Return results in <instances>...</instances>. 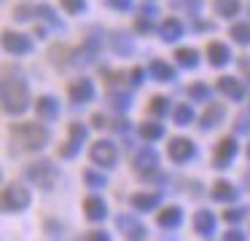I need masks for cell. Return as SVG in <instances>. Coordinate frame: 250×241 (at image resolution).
I'll use <instances>...</instances> for the list:
<instances>
[{
    "mask_svg": "<svg viewBox=\"0 0 250 241\" xmlns=\"http://www.w3.org/2000/svg\"><path fill=\"white\" fill-rule=\"evenodd\" d=\"M3 107L6 112H22L27 107V86L22 78H8L3 80Z\"/></svg>",
    "mask_w": 250,
    "mask_h": 241,
    "instance_id": "1",
    "label": "cell"
},
{
    "mask_svg": "<svg viewBox=\"0 0 250 241\" xmlns=\"http://www.w3.org/2000/svg\"><path fill=\"white\" fill-rule=\"evenodd\" d=\"M11 137L17 139L24 150H38L46 145L49 131H46L43 126H38V123H19V126L11 129Z\"/></svg>",
    "mask_w": 250,
    "mask_h": 241,
    "instance_id": "2",
    "label": "cell"
},
{
    "mask_svg": "<svg viewBox=\"0 0 250 241\" xmlns=\"http://www.w3.org/2000/svg\"><path fill=\"white\" fill-rule=\"evenodd\" d=\"M27 177L33 185L43 187V190H51V187L57 185V177H60V171L54 169V164L51 161H41V164H33L27 169Z\"/></svg>",
    "mask_w": 250,
    "mask_h": 241,
    "instance_id": "3",
    "label": "cell"
},
{
    "mask_svg": "<svg viewBox=\"0 0 250 241\" xmlns=\"http://www.w3.org/2000/svg\"><path fill=\"white\" fill-rule=\"evenodd\" d=\"M27 204H30V193L22 185H8L3 190V209L6 212H22Z\"/></svg>",
    "mask_w": 250,
    "mask_h": 241,
    "instance_id": "4",
    "label": "cell"
},
{
    "mask_svg": "<svg viewBox=\"0 0 250 241\" xmlns=\"http://www.w3.org/2000/svg\"><path fill=\"white\" fill-rule=\"evenodd\" d=\"M83 139H86V126H83V123H73L70 126V139H67V145L60 148V155L62 158H76L78 150L83 148Z\"/></svg>",
    "mask_w": 250,
    "mask_h": 241,
    "instance_id": "5",
    "label": "cell"
},
{
    "mask_svg": "<svg viewBox=\"0 0 250 241\" xmlns=\"http://www.w3.org/2000/svg\"><path fill=\"white\" fill-rule=\"evenodd\" d=\"M169 158L175 161V164H186L188 158H194V142L191 139H169Z\"/></svg>",
    "mask_w": 250,
    "mask_h": 241,
    "instance_id": "6",
    "label": "cell"
},
{
    "mask_svg": "<svg viewBox=\"0 0 250 241\" xmlns=\"http://www.w3.org/2000/svg\"><path fill=\"white\" fill-rule=\"evenodd\" d=\"M92 161L100 164V166H105V169L116 166V148L110 142H97L92 148Z\"/></svg>",
    "mask_w": 250,
    "mask_h": 241,
    "instance_id": "7",
    "label": "cell"
},
{
    "mask_svg": "<svg viewBox=\"0 0 250 241\" xmlns=\"http://www.w3.org/2000/svg\"><path fill=\"white\" fill-rule=\"evenodd\" d=\"M83 212H86L89 220H105V214H108V206H105V201L100 196H89L86 201H83Z\"/></svg>",
    "mask_w": 250,
    "mask_h": 241,
    "instance_id": "8",
    "label": "cell"
},
{
    "mask_svg": "<svg viewBox=\"0 0 250 241\" xmlns=\"http://www.w3.org/2000/svg\"><path fill=\"white\" fill-rule=\"evenodd\" d=\"M3 46H6L11 54H27L30 48H33V43H30V37H24V35L6 32V40H3Z\"/></svg>",
    "mask_w": 250,
    "mask_h": 241,
    "instance_id": "9",
    "label": "cell"
},
{
    "mask_svg": "<svg viewBox=\"0 0 250 241\" xmlns=\"http://www.w3.org/2000/svg\"><path fill=\"white\" fill-rule=\"evenodd\" d=\"M234 155H237V142L234 139H221V145L215 150V166H226Z\"/></svg>",
    "mask_w": 250,
    "mask_h": 241,
    "instance_id": "10",
    "label": "cell"
},
{
    "mask_svg": "<svg viewBox=\"0 0 250 241\" xmlns=\"http://www.w3.org/2000/svg\"><path fill=\"white\" fill-rule=\"evenodd\" d=\"M94 96V86L89 83V80H78V83L70 86V99L76 102V105H81V102H89Z\"/></svg>",
    "mask_w": 250,
    "mask_h": 241,
    "instance_id": "11",
    "label": "cell"
},
{
    "mask_svg": "<svg viewBox=\"0 0 250 241\" xmlns=\"http://www.w3.org/2000/svg\"><path fill=\"white\" fill-rule=\"evenodd\" d=\"M194 230L199 236H210L212 230H215V217H212V212H196L194 214Z\"/></svg>",
    "mask_w": 250,
    "mask_h": 241,
    "instance_id": "12",
    "label": "cell"
},
{
    "mask_svg": "<svg viewBox=\"0 0 250 241\" xmlns=\"http://www.w3.org/2000/svg\"><path fill=\"white\" fill-rule=\"evenodd\" d=\"M159 201H162L159 193H135V196H132V206H135L137 212H148V209H153Z\"/></svg>",
    "mask_w": 250,
    "mask_h": 241,
    "instance_id": "13",
    "label": "cell"
},
{
    "mask_svg": "<svg viewBox=\"0 0 250 241\" xmlns=\"http://www.w3.org/2000/svg\"><path fill=\"white\" fill-rule=\"evenodd\" d=\"M35 110H38V115H41V118L51 121V118H57V112H60V105H57L54 96H41L38 105H35Z\"/></svg>",
    "mask_w": 250,
    "mask_h": 241,
    "instance_id": "14",
    "label": "cell"
},
{
    "mask_svg": "<svg viewBox=\"0 0 250 241\" xmlns=\"http://www.w3.org/2000/svg\"><path fill=\"white\" fill-rule=\"evenodd\" d=\"M119 228L126 230V236H129L132 241H140L143 233H146V230H143V225L137 222L135 217H126V214H124V217H119Z\"/></svg>",
    "mask_w": 250,
    "mask_h": 241,
    "instance_id": "15",
    "label": "cell"
},
{
    "mask_svg": "<svg viewBox=\"0 0 250 241\" xmlns=\"http://www.w3.org/2000/svg\"><path fill=\"white\" fill-rule=\"evenodd\" d=\"M218 89H221L226 96H231V99H242V96H245L242 83H237L234 78H221V80H218Z\"/></svg>",
    "mask_w": 250,
    "mask_h": 241,
    "instance_id": "16",
    "label": "cell"
},
{
    "mask_svg": "<svg viewBox=\"0 0 250 241\" xmlns=\"http://www.w3.org/2000/svg\"><path fill=\"white\" fill-rule=\"evenodd\" d=\"M234 196H237V190H234L231 182L221 180V182H215V185H212V198H215V201H231Z\"/></svg>",
    "mask_w": 250,
    "mask_h": 241,
    "instance_id": "17",
    "label": "cell"
},
{
    "mask_svg": "<svg viewBox=\"0 0 250 241\" xmlns=\"http://www.w3.org/2000/svg\"><path fill=\"white\" fill-rule=\"evenodd\" d=\"M180 220H183V214H180L178 206H169L159 214V225H162V228H178Z\"/></svg>",
    "mask_w": 250,
    "mask_h": 241,
    "instance_id": "18",
    "label": "cell"
},
{
    "mask_svg": "<svg viewBox=\"0 0 250 241\" xmlns=\"http://www.w3.org/2000/svg\"><path fill=\"white\" fill-rule=\"evenodd\" d=\"M156 161H159L156 150L146 148V150H140V155L135 158V166H137L140 171H146V169H156Z\"/></svg>",
    "mask_w": 250,
    "mask_h": 241,
    "instance_id": "19",
    "label": "cell"
},
{
    "mask_svg": "<svg viewBox=\"0 0 250 241\" xmlns=\"http://www.w3.org/2000/svg\"><path fill=\"white\" fill-rule=\"evenodd\" d=\"M207 56H210V62L215 64V67H221V64L229 62V48L223 46V43H210V48H207Z\"/></svg>",
    "mask_w": 250,
    "mask_h": 241,
    "instance_id": "20",
    "label": "cell"
},
{
    "mask_svg": "<svg viewBox=\"0 0 250 241\" xmlns=\"http://www.w3.org/2000/svg\"><path fill=\"white\" fill-rule=\"evenodd\" d=\"M223 118V105H210L207 112L202 115V129H212L215 123H221Z\"/></svg>",
    "mask_w": 250,
    "mask_h": 241,
    "instance_id": "21",
    "label": "cell"
},
{
    "mask_svg": "<svg viewBox=\"0 0 250 241\" xmlns=\"http://www.w3.org/2000/svg\"><path fill=\"white\" fill-rule=\"evenodd\" d=\"M172 121L178 123V126H186V123L194 121V107L191 105H178L172 110Z\"/></svg>",
    "mask_w": 250,
    "mask_h": 241,
    "instance_id": "22",
    "label": "cell"
},
{
    "mask_svg": "<svg viewBox=\"0 0 250 241\" xmlns=\"http://www.w3.org/2000/svg\"><path fill=\"white\" fill-rule=\"evenodd\" d=\"M148 73H151L153 78H159V80H172L175 78V70L169 67V64H164V62H151Z\"/></svg>",
    "mask_w": 250,
    "mask_h": 241,
    "instance_id": "23",
    "label": "cell"
},
{
    "mask_svg": "<svg viewBox=\"0 0 250 241\" xmlns=\"http://www.w3.org/2000/svg\"><path fill=\"white\" fill-rule=\"evenodd\" d=\"M180 32H183V27H180L178 19H167L162 24V37H164V40H178Z\"/></svg>",
    "mask_w": 250,
    "mask_h": 241,
    "instance_id": "24",
    "label": "cell"
},
{
    "mask_svg": "<svg viewBox=\"0 0 250 241\" xmlns=\"http://www.w3.org/2000/svg\"><path fill=\"white\" fill-rule=\"evenodd\" d=\"M215 11L221 16H234L239 11V0H215Z\"/></svg>",
    "mask_w": 250,
    "mask_h": 241,
    "instance_id": "25",
    "label": "cell"
},
{
    "mask_svg": "<svg viewBox=\"0 0 250 241\" xmlns=\"http://www.w3.org/2000/svg\"><path fill=\"white\" fill-rule=\"evenodd\" d=\"M178 62L183 64V67H196L199 54H196L194 48H180V51H178Z\"/></svg>",
    "mask_w": 250,
    "mask_h": 241,
    "instance_id": "26",
    "label": "cell"
},
{
    "mask_svg": "<svg viewBox=\"0 0 250 241\" xmlns=\"http://www.w3.org/2000/svg\"><path fill=\"white\" fill-rule=\"evenodd\" d=\"M231 37L239 43H250V24L248 21H242V24H234L231 27Z\"/></svg>",
    "mask_w": 250,
    "mask_h": 241,
    "instance_id": "27",
    "label": "cell"
},
{
    "mask_svg": "<svg viewBox=\"0 0 250 241\" xmlns=\"http://www.w3.org/2000/svg\"><path fill=\"white\" fill-rule=\"evenodd\" d=\"M140 134H143L146 139H159V137L164 134V129L159 126V123H143V126H140Z\"/></svg>",
    "mask_w": 250,
    "mask_h": 241,
    "instance_id": "28",
    "label": "cell"
},
{
    "mask_svg": "<svg viewBox=\"0 0 250 241\" xmlns=\"http://www.w3.org/2000/svg\"><path fill=\"white\" fill-rule=\"evenodd\" d=\"M151 112H153V115H164V112H169L167 99H164V96H153V99H151Z\"/></svg>",
    "mask_w": 250,
    "mask_h": 241,
    "instance_id": "29",
    "label": "cell"
},
{
    "mask_svg": "<svg viewBox=\"0 0 250 241\" xmlns=\"http://www.w3.org/2000/svg\"><path fill=\"white\" fill-rule=\"evenodd\" d=\"M108 102H110V105L116 107V110H126L132 99H129V96H126V94H110V96H108Z\"/></svg>",
    "mask_w": 250,
    "mask_h": 241,
    "instance_id": "30",
    "label": "cell"
},
{
    "mask_svg": "<svg viewBox=\"0 0 250 241\" xmlns=\"http://www.w3.org/2000/svg\"><path fill=\"white\" fill-rule=\"evenodd\" d=\"M207 94H210V89H207L205 83H196V86H191V96H194V99H205Z\"/></svg>",
    "mask_w": 250,
    "mask_h": 241,
    "instance_id": "31",
    "label": "cell"
},
{
    "mask_svg": "<svg viewBox=\"0 0 250 241\" xmlns=\"http://www.w3.org/2000/svg\"><path fill=\"white\" fill-rule=\"evenodd\" d=\"M83 180H86L92 187H100V185H105V177L94 174V171H86V174H83Z\"/></svg>",
    "mask_w": 250,
    "mask_h": 241,
    "instance_id": "32",
    "label": "cell"
},
{
    "mask_svg": "<svg viewBox=\"0 0 250 241\" xmlns=\"http://www.w3.org/2000/svg\"><path fill=\"white\" fill-rule=\"evenodd\" d=\"M237 131L239 134H250V115H239L237 118Z\"/></svg>",
    "mask_w": 250,
    "mask_h": 241,
    "instance_id": "33",
    "label": "cell"
},
{
    "mask_svg": "<svg viewBox=\"0 0 250 241\" xmlns=\"http://www.w3.org/2000/svg\"><path fill=\"white\" fill-rule=\"evenodd\" d=\"M62 5H65L70 14H78V11H83V0H62Z\"/></svg>",
    "mask_w": 250,
    "mask_h": 241,
    "instance_id": "34",
    "label": "cell"
},
{
    "mask_svg": "<svg viewBox=\"0 0 250 241\" xmlns=\"http://www.w3.org/2000/svg\"><path fill=\"white\" fill-rule=\"evenodd\" d=\"M242 217H245V209H229V212H226V220H229V222H239Z\"/></svg>",
    "mask_w": 250,
    "mask_h": 241,
    "instance_id": "35",
    "label": "cell"
},
{
    "mask_svg": "<svg viewBox=\"0 0 250 241\" xmlns=\"http://www.w3.org/2000/svg\"><path fill=\"white\" fill-rule=\"evenodd\" d=\"M108 5H110V8L124 11V8H129V5H132V0H108Z\"/></svg>",
    "mask_w": 250,
    "mask_h": 241,
    "instance_id": "36",
    "label": "cell"
},
{
    "mask_svg": "<svg viewBox=\"0 0 250 241\" xmlns=\"http://www.w3.org/2000/svg\"><path fill=\"white\" fill-rule=\"evenodd\" d=\"M223 241H245V236L239 233V230H229V233L223 236Z\"/></svg>",
    "mask_w": 250,
    "mask_h": 241,
    "instance_id": "37",
    "label": "cell"
},
{
    "mask_svg": "<svg viewBox=\"0 0 250 241\" xmlns=\"http://www.w3.org/2000/svg\"><path fill=\"white\" fill-rule=\"evenodd\" d=\"M86 241H110V239L103 233V230H94V233H89V239H86Z\"/></svg>",
    "mask_w": 250,
    "mask_h": 241,
    "instance_id": "38",
    "label": "cell"
},
{
    "mask_svg": "<svg viewBox=\"0 0 250 241\" xmlns=\"http://www.w3.org/2000/svg\"><path fill=\"white\" fill-rule=\"evenodd\" d=\"M92 123H97V129H105V123H108V121H105L103 115H94V118H92Z\"/></svg>",
    "mask_w": 250,
    "mask_h": 241,
    "instance_id": "39",
    "label": "cell"
},
{
    "mask_svg": "<svg viewBox=\"0 0 250 241\" xmlns=\"http://www.w3.org/2000/svg\"><path fill=\"white\" fill-rule=\"evenodd\" d=\"M239 67L248 73V78H250V59H239Z\"/></svg>",
    "mask_w": 250,
    "mask_h": 241,
    "instance_id": "40",
    "label": "cell"
},
{
    "mask_svg": "<svg viewBox=\"0 0 250 241\" xmlns=\"http://www.w3.org/2000/svg\"><path fill=\"white\" fill-rule=\"evenodd\" d=\"M137 27H140V30H143V32H146V30H151V21H146V19H140V21H137Z\"/></svg>",
    "mask_w": 250,
    "mask_h": 241,
    "instance_id": "41",
    "label": "cell"
}]
</instances>
